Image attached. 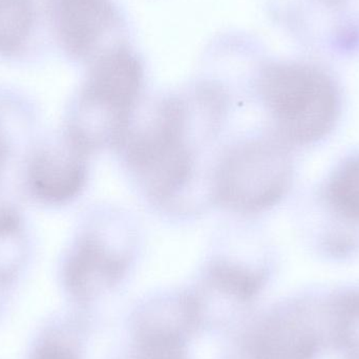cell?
Masks as SVG:
<instances>
[{
    "label": "cell",
    "mask_w": 359,
    "mask_h": 359,
    "mask_svg": "<svg viewBox=\"0 0 359 359\" xmlns=\"http://www.w3.org/2000/svg\"><path fill=\"white\" fill-rule=\"evenodd\" d=\"M259 88L280 136L288 142L309 144L332 130L339 116V95L318 69L272 65L264 71Z\"/></svg>",
    "instance_id": "obj_3"
},
{
    "label": "cell",
    "mask_w": 359,
    "mask_h": 359,
    "mask_svg": "<svg viewBox=\"0 0 359 359\" xmlns=\"http://www.w3.org/2000/svg\"><path fill=\"white\" fill-rule=\"evenodd\" d=\"M327 196L339 215L359 221V156L337 168L329 182Z\"/></svg>",
    "instance_id": "obj_9"
},
{
    "label": "cell",
    "mask_w": 359,
    "mask_h": 359,
    "mask_svg": "<svg viewBox=\"0 0 359 359\" xmlns=\"http://www.w3.org/2000/svg\"><path fill=\"white\" fill-rule=\"evenodd\" d=\"M188 119L185 103L178 99L164 101L144 123L130 126L122 145L132 172L149 196L161 202L176 196L194 175Z\"/></svg>",
    "instance_id": "obj_1"
},
{
    "label": "cell",
    "mask_w": 359,
    "mask_h": 359,
    "mask_svg": "<svg viewBox=\"0 0 359 359\" xmlns=\"http://www.w3.org/2000/svg\"><path fill=\"white\" fill-rule=\"evenodd\" d=\"M292 176L284 147L270 141H251L231 149L215 176L219 204L241 213H255L278 204Z\"/></svg>",
    "instance_id": "obj_4"
},
{
    "label": "cell",
    "mask_w": 359,
    "mask_h": 359,
    "mask_svg": "<svg viewBox=\"0 0 359 359\" xmlns=\"http://www.w3.org/2000/svg\"><path fill=\"white\" fill-rule=\"evenodd\" d=\"M210 284L224 294L240 301H249L261 290L265 280L263 271L241 264L219 261L209 268Z\"/></svg>",
    "instance_id": "obj_8"
},
{
    "label": "cell",
    "mask_w": 359,
    "mask_h": 359,
    "mask_svg": "<svg viewBox=\"0 0 359 359\" xmlns=\"http://www.w3.org/2000/svg\"><path fill=\"white\" fill-rule=\"evenodd\" d=\"M107 0H58L57 18L65 46L77 55L86 54L111 22Z\"/></svg>",
    "instance_id": "obj_7"
},
{
    "label": "cell",
    "mask_w": 359,
    "mask_h": 359,
    "mask_svg": "<svg viewBox=\"0 0 359 359\" xmlns=\"http://www.w3.org/2000/svg\"><path fill=\"white\" fill-rule=\"evenodd\" d=\"M132 359H186L179 331L165 327L144 329Z\"/></svg>",
    "instance_id": "obj_11"
},
{
    "label": "cell",
    "mask_w": 359,
    "mask_h": 359,
    "mask_svg": "<svg viewBox=\"0 0 359 359\" xmlns=\"http://www.w3.org/2000/svg\"><path fill=\"white\" fill-rule=\"evenodd\" d=\"M128 266V257L100 236H86L67 259L65 282L78 299H93L115 286L123 278Z\"/></svg>",
    "instance_id": "obj_6"
},
{
    "label": "cell",
    "mask_w": 359,
    "mask_h": 359,
    "mask_svg": "<svg viewBox=\"0 0 359 359\" xmlns=\"http://www.w3.org/2000/svg\"><path fill=\"white\" fill-rule=\"evenodd\" d=\"M142 78L140 65L128 53L103 56L72 114V132L95 149L121 147L132 126Z\"/></svg>",
    "instance_id": "obj_2"
},
{
    "label": "cell",
    "mask_w": 359,
    "mask_h": 359,
    "mask_svg": "<svg viewBox=\"0 0 359 359\" xmlns=\"http://www.w3.org/2000/svg\"><path fill=\"white\" fill-rule=\"evenodd\" d=\"M31 359H76L65 348L57 345H48L40 348Z\"/></svg>",
    "instance_id": "obj_12"
},
{
    "label": "cell",
    "mask_w": 359,
    "mask_h": 359,
    "mask_svg": "<svg viewBox=\"0 0 359 359\" xmlns=\"http://www.w3.org/2000/svg\"><path fill=\"white\" fill-rule=\"evenodd\" d=\"M6 151H8V147H6V139H4L1 128H0V175L4 170V164H6Z\"/></svg>",
    "instance_id": "obj_13"
},
{
    "label": "cell",
    "mask_w": 359,
    "mask_h": 359,
    "mask_svg": "<svg viewBox=\"0 0 359 359\" xmlns=\"http://www.w3.org/2000/svg\"><path fill=\"white\" fill-rule=\"evenodd\" d=\"M86 153L69 138L65 143L46 145L32 157L27 181L32 194L50 204L75 198L86 182Z\"/></svg>",
    "instance_id": "obj_5"
},
{
    "label": "cell",
    "mask_w": 359,
    "mask_h": 359,
    "mask_svg": "<svg viewBox=\"0 0 359 359\" xmlns=\"http://www.w3.org/2000/svg\"><path fill=\"white\" fill-rule=\"evenodd\" d=\"M31 27L32 10L27 0H0V52L18 48Z\"/></svg>",
    "instance_id": "obj_10"
}]
</instances>
